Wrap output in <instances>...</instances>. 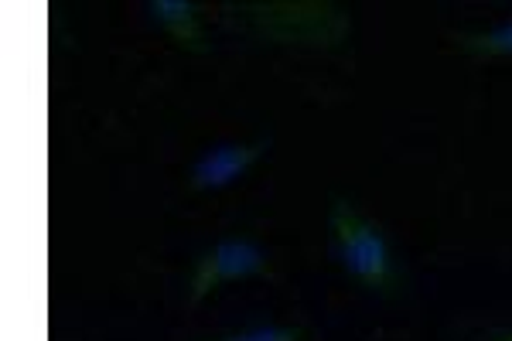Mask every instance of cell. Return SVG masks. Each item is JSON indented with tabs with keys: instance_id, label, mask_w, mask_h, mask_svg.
I'll list each match as a JSON object with an SVG mask.
<instances>
[{
	"instance_id": "obj_7",
	"label": "cell",
	"mask_w": 512,
	"mask_h": 341,
	"mask_svg": "<svg viewBox=\"0 0 512 341\" xmlns=\"http://www.w3.org/2000/svg\"><path fill=\"white\" fill-rule=\"evenodd\" d=\"M485 341H512V335H492V338H485Z\"/></svg>"
},
{
	"instance_id": "obj_3",
	"label": "cell",
	"mask_w": 512,
	"mask_h": 341,
	"mask_svg": "<svg viewBox=\"0 0 512 341\" xmlns=\"http://www.w3.org/2000/svg\"><path fill=\"white\" fill-rule=\"evenodd\" d=\"M267 151H270V140H260V144H250V147H219V151H209L192 168V188H202V191L226 188L229 181H236L239 174L250 168L253 161H260Z\"/></svg>"
},
{
	"instance_id": "obj_5",
	"label": "cell",
	"mask_w": 512,
	"mask_h": 341,
	"mask_svg": "<svg viewBox=\"0 0 512 341\" xmlns=\"http://www.w3.org/2000/svg\"><path fill=\"white\" fill-rule=\"evenodd\" d=\"M461 48L475 55H512V21L509 24H499L495 31H485V35H468V38H458Z\"/></svg>"
},
{
	"instance_id": "obj_6",
	"label": "cell",
	"mask_w": 512,
	"mask_h": 341,
	"mask_svg": "<svg viewBox=\"0 0 512 341\" xmlns=\"http://www.w3.org/2000/svg\"><path fill=\"white\" fill-rule=\"evenodd\" d=\"M304 328H250L239 331V335H226L216 341H301Z\"/></svg>"
},
{
	"instance_id": "obj_1",
	"label": "cell",
	"mask_w": 512,
	"mask_h": 341,
	"mask_svg": "<svg viewBox=\"0 0 512 341\" xmlns=\"http://www.w3.org/2000/svg\"><path fill=\"white\" fill-rule=\"evenodd\" d=\"M332 229L338 239V256H342L345 270L355 280H362L369 290L390 294L393 277H390V246H386L379 226L366 219L362 212H355L349 202L338 198L332 212Z\"/></svg>"
},
{
	"instance_id": "obj_4",
	"label": "cell",
	"mask_w": 512,
	"mask_h": 341,
	"mask_svg": "<svg viewBox=\"0 0 512 341\" xmlns=\"http://www.w3.org/2000/svg\"><path fill=\"white\" fill-rule=\"evenodd\" d=\"M151 14H154V21L164 24V28L178 38V45L192 48V52H202V48H205L202 45V31H198V24H195L192 4H185V0H154Z\"/></svg>"
},
{
	"instance_id": "obj_2",
	"label": "cell",
	"mask_w": 512,
	"mask_h": 341,
	"mask_svg": "<svg viewBox=\"0 0 512 341\" xmlns=\"http://www.w3.org/2000/svg\"><path fill=\"white\" fill-rule=\"evenodd\" d=\"M253 273H267V277H274V270H270L263 249L256 243H250V239H222L219 246H212L209 253L198 260L195 284H192V304H198L202 297H209L212 290H216L219 284H226V280L253 277Z\"/></svg>"
}]
</instances>
